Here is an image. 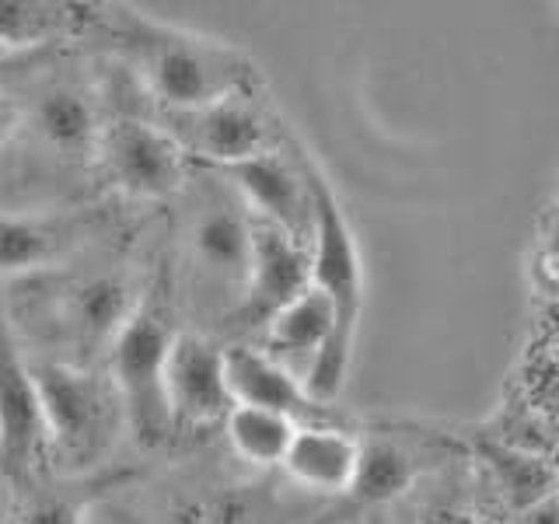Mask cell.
Masks as SVG:
<instances>
[{
	"instance_id": "3",
	"label": "cell",
	"mask_w": 559,
	"mask_h": 524,
	"mask_svg": "<svg viewBox=\"0 0 559 524\" xmlns=\"http://www.w3.org/2000/svg\"><path fill=\"white\" fill-rule=\"evenodd\" d=\"M43 392L49 462L63 476H98L127 430L119 392L105 367L32 360Z\"/></svg>"
},
{
	"instance_id": "17",
	"label": "cell",
	"mask_w": 559,
	"mask_h": 524,
	"mask_svg": "<svg viewBox=\"0 0 559 524\" xmlns=\"http://www.w3.org/2000/svg\"><path fill=\"white\" fill-rule=\"evenodd\" d=\"M476 458L489 489L514 517L559 489V468L549 462V454L524 448L511 437H483Z\"/></svg>"
},
{
	"instance_id": "19",
	"label": "cell",
	"mask_w": 559,
	"mask_h": 524,
	"mask_svg": "<svg viewBox=\"0 0 559 524\" xmlns=\"http://www.w3.org/2000/svg\"><path fill=\"white\" fill-rule=\"evenodd\" d=\"M424 448L409 444L406 437L381 433V437H360V472L354 497L367 503H384L399 493H406L413 479L424 472Z\"/></svg>"
},
{
	"instance_id": "13",
	"label": "cell",
	"mask_w": 559,
	"mask_h": 524,
	"mask_svg": "<svg viewBox=\"0 0 559 524\" xmlns=\"http://www.w3.org/2000/svg\"><path fill=\"white\" fill-rule=\"evenodd\" d=\"M308 287H311L308 241L280 231V227L266 221H255L252 270H249V284H245L238 319L245 325L262 329L280 308H287L294 297H301Z\"/></svg>"
},
{
	"instance_id": "1",
	"label": "cell",
	"mask_w": 559,
	"mask_h": 524,
	"mask_svg": "<svg viewBox=\"0 0 559 524\" xmlns=\"http://www.w3.org/2000/svg\"><path fill=\"white\" fill-rule=\"evenodd\" d=\"M112 35L127 46L133 70L165 105V112H200L227 98H255L259 67L231 43L157 25L136 14H116Z\"/></svg>"
},
{
	"instance_id": "20",
	"label": "cell",
	"mask_w": 559,
	"mask_h": 524,
	"mask_svg": "<svg viewBox=\"0 0 559 524\" xmlns=\"http://www.w3.org/2000/svg\"><path fill=\"white\" fill-rule=\"evenodd\" d=\"M301 424L294 419L255 409V406H231V413L224 416V437L231 451L241 462L259 465V468H280L290 451V441Z\"/></svg>"
},
{
	"instance_id": "16",
	"label": "cell",
	"mask_w": 559,
	"mask_h": 524,
	"mask_svg": "<svg viewBox=\"0 0 559 524\" xmlns=\"http://www.w3.org/2000/svg\"><path fill=\"white\" fill-rule=\"evenodd\" d=\"M287 479L311 493L343 497L354 493L360 472V433L343 424L297 427L284 465Z\"/></svg>"
},
{
	"instance_id": "7",
	"label": "cell",
	"mask_w": 559,
	"mask_h": 524,
	"mask_svg": "<svg viewBox=\"0 0 559 524\" xmlns=\"http://www.w3.org/2000/svg\"><path fill=\"white\" fill-rule=\"evenodd\" d=\"M46 462L49 433L39 378L0 308V479L11 486V493H22L39 483Z\"/></svg>"
},
{
	"instance_id": "8",
	"label": "cell",
	"mask_w": 559,
	"mask_h": 524,
	"mask_svg": "<svg viewBox=\"0 0 559 524\" xmlns=\"http://www.w3.org/2000/svg\"><path fill=\"white\" fill-rule=\"evenodd\" d=\"M95 168L130 200H168L186 189L189 154L162 122L116 116L105 119Z\"/></svg>"
},
{
	"instance_id": "12",
	"label": "cell",
	"mask_w": 559,
	"mask_h": 524,
	"mask_svg": "<svg viewBox=\"0 0 559 524\" xmlns=\"http://www.w3.org/2000/svg\"><path fill=\"white\" fill-rule=\"evenodd\" d=\"M165 389L179 427L224 424V416L235 406L231 389H227L224 346L192 329L175 332L165 367Z\"/></svg>"
},
{
	"instance_id": "27",
	"label": "cell",
	"mask_w": 559,
	"mask_h": 524,
	"mask_svg": "<svg viewBox=\"0 0 559 524\" xmlns=\"http://www.w3.org/2000/svg\"><path fill=\"white\" fill-rule=\"evenodd\" d=\"M556 11H559V4H556Z\"/></svg>"
},
{
	"instance_id": "10",
	"label": "cell",
	"mask_w": 559,
	"mask_h": 524,
	"mask_svg": "<svg viewBox=\"0 0 559 524\" xmlns=\"http://www.w3.org/2000/svg\"><path fill=\"white\" fill-rule=\"evenodd\" d=\"M162 127L179 140L189 157H200L214 171H227L252 157L270 154L280 144L273 116L255 98H227L200 112H171Z\"/></svg>"
},
{
	"instance_id": "5",
	"label": "cell",
	"mask_w": 559,
	"mask_h": 524,
	"mask_svg": "<svg viewBox=\"0 0 559 524\" xmlns=\"http://www.w3.org/2000/svg\"><path fill=\"white\" fill-rule=\"evenodd\" d=\"M186 217H182V266L189 284L197 290L224 294L238 314L245 284L252 270V235L255 221L249 206L238 200V192L221 171L210 175L206 182L182 189Z\"/></svg>"
},
{
	"instance_id": "22",
	"label": "cell",
	"mask_w": 559,
	"mask_h": 524,
	"mask_svg": "<svg viewBox=\"0 0 559 524\" xmlns=\"http://www.w3.org/2000/svg\"><path fill=\"white\" fill-rule=\"evenodd\" d=\"M532 276L542 294L559 297V186L546 206V217H542L538 245L532 255Z\"/></svg>"
},
{
	"instance_id": "25",
	"label": "cell",
	"mask_w": 559,
	"mask_h": 524,
	"mask_svg": "<svg viewBox=\"0 0 559 524\" xmlns=\"http://www.w3.org/2000/svg\"><path fill=\"white\" fill-rule=\"evenodd\" d=\"M424 524H479V517L459 503H433L424 517Z\"/></svg>"
},
{
	"instance_id": "6",
	"label": "cell",
	"mask_w": 559,
	"mask_h": 524,
	"mask_svg": "<svg viewBox=\"0 0 559 524\" xmlns=\"http://www.w3.org/2000/svg\"><path fill=\"white\" fill-rule=\"evenodd\" d=\"M171 340H175L171 322L144 301V308L119 332L109 357H105V371H109L122 402V413H127V430L144 448L165 444L179 430L165 389Z\"/></svg>"
},
{
	"instance_id": "14",
	"label": "cell",
	"mask_w": 559,
	"mask_h": 524,
	"mask_svg": "<svg viewBox=\"0 0 559 524\" xmlns=\"http://www.w3.org/2000/svg\"><path fill=\"white\" fill-rule=\"evenodd\" d=\"M224 364H227V389H231L235 406L270 409L301 427L340 424L336 409L314 402L305 389V381L294 371H287L280 360H273L262 346H245V343L224 346Z\"/></svg>"
},
{
	"instance_id": "23",
	"label": "cell",
	"mask_w": 559,
	"mask_h": 524,
	"mask_svg": "<svg viewBox=\"0 0 559 524\" xmlns=\"http://www.w3.org/2000/svg\"><path fill=\"white\" fill-rule=\"evenodd\" d=\"M17 95H0V165H4L8 147L17 133Z\"/></svg>"
},
{
	"instance_id": "24",
	"label": "cell",
	"mask_w": 559,
	"mask_h": 524,
	"mask_svg": "<svg viewBox=\"0 0 559 524\" xmlns=\"http://www.w3.org/2000/svg\"><path fill=\"white\" fill-rule=\"evenodd\" d=\"M514 524H559V489L546 500H538L528 511H521Z\"/></svg>"
},
{
	"instance_id": "26",
	"label": "cell",
	"mask_w": 559,
	"mask_h": 524,
	"mask_svg": "<svg viewBox=\"0 0 559 524\" xmlns=\"http://www.w3.org/2000/svg\"><path fill=\"white\" fill-rule=\"evenodd\" d=\"M538 340H546L552 349H559V297H546V311H542Z\"/></svg>"
},
{
	"instance_id": "18",
	"label": "cell",
	"mask_w": 559,
	"mask_h": 524,
	"mask_svg": "<svg viewBox=\"0 0 559 524\" xmlns=\"http://www.w3.org/2000/svg\"><path fill=\"white\" fill-rule=\"evenodd\" d=\"M133 472H98V476H63L60 483H32L14 493V524H84L87 507L102 486L130 479Z\"/></svg>"
},
{
	"instance_id": "9",
	"label": "cell",
	"mask_w": 559,
	"mask_h": 524,
	"mask_svg": "<svg viewBox=\"0 0 559 524\" xmlns=\"http://www.w3.org/2000/svg\"><path fill=\"white\" fill-rule=\"evenodd\" d=\"M311 287H319L336 308V340L340 346H357V325L364 311V259L354 227H349L336 192L325 175L311 165Z\"/></svg>"
},
{
	"instance_id": "11",
	"label": "cell",
	"mask_w": 559,
	"mask_h": 524,
	"mask_svg": "<svg viewBox=\"0 0 559 524\" xmlns=\"http://www.w3.org/2000/svg\"><path fill=\"white\" fill-rule=\"evenodd\" d=\"M255 221L308 241L311 238V162L297 151L276 147L252 162L221 171Z\"/></svg>"
},
{
	"instance_id": "15",
	"label": "cell",
	"mask_w": 559,
	"mask_h": 524,
	"mask_svg": "<svg viewBox=\"0 0 559 524\" xmlns=\"http://www.w3.org/2000/svg\"><path fill=\"white\" fill-rule=\"evenodd\" d=\"M84 241L78 217L52 210H11L0 214V279H28L67 266Z\"/></svg>"
},
{
	"instance_id": "21",
	"label": "cell",
	"mask_w": 559,
	"mask_h": 524,
	"mask_svg": "<svg viewBox=\"0 0 559 524\" xmlns=\"http://www.w3.org/2000/svg\"><path fill=\"white\" fill-rule=\"evenodd\" d=\"M81 11L70 4H25V0H0V46L43 52L74 32Z\"/></svg>"
},
{
	"instance_id": "4",
	"label": "cell",
	"mask_w": 559,
	"mask_h": 524,
	"mask_svg": "<svg viewBox=\"0 0 559 524\" xmlns=\"http://www.w3.org/2000/svg\"><path fill=\"white\" fill-rule=\"evenodd\" d=\"M17 133L8 157L28 171H84L95 168L105 116L95 87L74 74H39L32 95L17 98Z\"/></svg>"
},
{
	"instance_id": "2",
	"label": "cell",
	"mask_w": 559,
	"mask_h": 524,
	"mask_svg": "<svg viewBox=\"0 0 559 524\" xmlns=\"http://www.w3.org/2000/svg\"><path fill=\"white\" fill-rule=\"evenodd\" d=\"M32 294L22 314H35L32 329L52 349L49 364L105 367L119 332L144 308L133 276L127 270H52L17 279Z\"/></svg>"
}]
</instances>
